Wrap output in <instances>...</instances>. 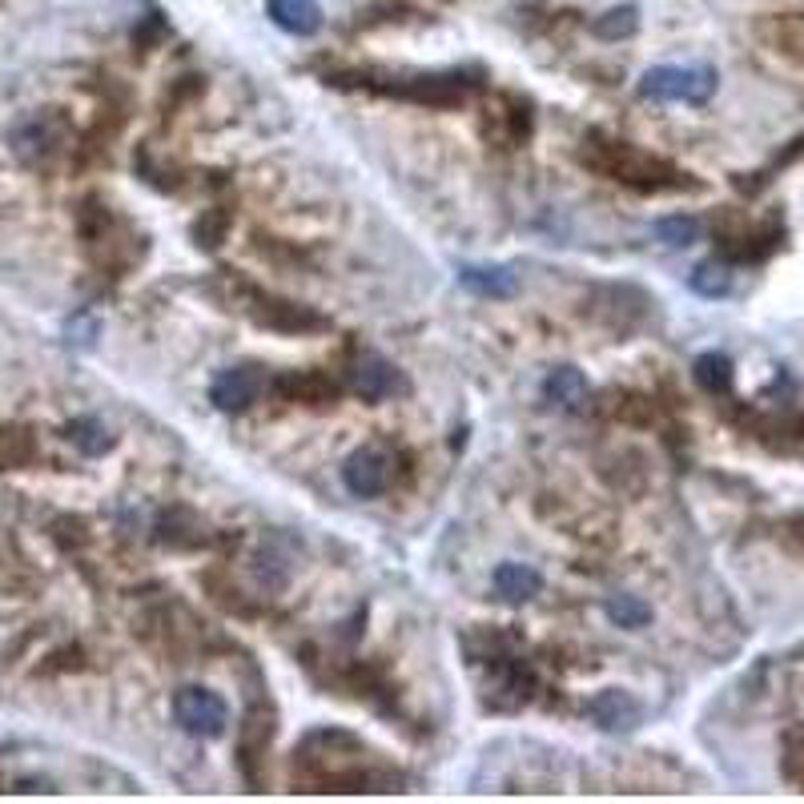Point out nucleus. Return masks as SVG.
I'll list each match as a JSON object with an SVG mask.
<instances>
[{"label":"nucleus","mask_w":804,"mask_h":804,"mask_svg":"<svg viewBox=\"0 0 804 804\" xmlns=\"http://www.w3.org/2000/svg\"><path fill=\"white\" fill-rule=\"evenodd\" d=\"M350 391L362 395L367 403H383V398L403 391V374L395 370V362H386L379 355H362L350 367Z\"/></svg>","instance_id":"nucleus-6"},{"label":"nucleus","mask_w":804,"mask_h":804,"mask_svg":"<svg viewBox=\"0 0 804 804\" xmlns=\"http://www.w3.org/2000/svg\"><path fill=\"white\" fill-rule=\"evenodd\" d=\"M696 383L708 391V395H725L728 386H732V362H728V355H700L696 358Z\"/></svg>","instance_id":"nucleus-14"},{"label":"nucleus","mask_w":804,"mask_h":804,"mask_svg":"<svg viewBox=\"0 0 804 804\" xmlns=\"http://www.w3.org/2000/svg\"><path fill=\"white\" fill-rule=\"evenodd\" d=\"M69 438H73V447H81L85 455H106V450L113 447V435H109L97 419L73 422V426H69Z\"/></svg>","instance_id":"nucleus-17"},{"label":"nucleus","mask_w":804,"mask_h":804,"mask_svg":"<svg viewBox=\"0 0 804 804\" xmlns=\"http://www.w3.org/2000/svg\"><path fill=\"white\" fill-rule=\"evenodd\" d=\"M28 455H33V443L25 431H0V467H13Z\"/></svg>","instance_id":"nucleus-19"},{"label":"nucleus","mask_w":804,"mask_h":804,"mask_svg":"<svg viewBox=\"0 0 804 804\" xmlns=\"http://www.w3.org/2000/svg\"><path fill=\"white\" fill-rule=\"evenodd\" d=\"M459 282L471 294H483V298H515L519 294V277L507 265H467Z\"/></svg>","instance_id":"nucleus-10"},{"label":"nucleus","mask_w":804,"mask_h":804,"mask_svg":"<svg viewBox=\"0 0 804 804\" xmlns=\"http://www.w3.org/2000/svg\"><path fill=\"white\" fill-rule=\"evenodd\" d=\"M595 170L611 173L616 182L623 185H640V189H659V185H676L672 177L676 173L668 165H659V161L644 158V153H635L628 146H616V141H592V153H587Z\"/></svg>","instance_id":"nucleus-2"},{"label":"nucleus","mask_w":804,"mask_h":804,"mask_svg":"<svg viewBox=\"0 0 804 804\" xmlns=\"http://www.w3.org/2000/svg\"><path fill=\"white\" fill-rule=\"evenodd\" d=\"M688 286L696 294H704V298H725L732 290V274H728L725 262H700L692 270V277H688Z\"/></svg>","instance_id":"nucleus-15"},{"label":"nucleus","mask_w":804,"mask_h":804,"mask_svg":"<svg viewBox=\"0 0 804 804\" xmlns=\"http://www.w3.org/2000/svg\"><path fill=\"white\" fill-rule=\"evenodd\" d=\"M656 238L664 246H676V250H684L692 242L700 238V222L696 218H684V213H668V218H659L656 222Z\"/></svg>","instance_id":"nucleus-16"},{"label":"nucleus","mask_w":804,"mask_h":804,"mask_svg":"<svg viewBox=\"0 0 804 804\" xmlns=\"http://www.w3.org/2000/svg\"><path fill=\"white\" fill-rule=\"evenodd\" d=\"M262 395V370L258 367H225L213 374L210 383V403L225 415H238Z\"/></svg>","instance_id":"nucleus-5"},{"label":"nucleus","mask_w":804,"mask_h":804,"mask_svg":"<svg viewBox=\"0 0 804 804\" xmlns=\"http://www.w3.org/2000/svg\"><path fill=\"white\" fill-rule=\"evenodd\" d=\"M53 149H57L53 146V129H49V125H45L40 117L25 121V125L16 129V153H21L25 161H40L45 153H53Z\"/></svg>","instance_id":"nucleus-13"},{"label":"nucleus","mask_w":804,"mask_h":804,"mask_svg":"<svg viewBox=\"0 0 804 804\" xmlns=\"http://www.w3.org/2000/svg\"><path fill=\"white\" fill-rule=\"evenodd\" d=\"M491 583H495V592H499L503 599H511V604H528V599H535V595L543 592V576L528 564H499L495 567V576H491Z\"/></svg>","instance_id":"nucleus-8"},{"label":"nucleus","mask_w":804,"mask_h":804,"mask_svg":"<svg viewBox=\"0 0 804 804\" xmlns=\"http://www.w3.org/2000/svg\"><path fill=\"white\" fill-rule=\"evenodd\" d=\"M592 720L599 728H607V732H623V728H632L640 720V704L628 692L611 688V692H599L592 700Z\"/></svg>","instance_id":"nucleus-9"},{"label":"nucleus","mask_w":804,"mask_h":804,"mask_svg":"<svg viewBox=\"0 0 804 804\" xmlns=\"http://www.w3.org/2000/svg\"><path fill=\"white\" fill-rule=\"evenodd\" d=\"M265 9H270V21L294 37H314L322 28V9L314 0H265Z\"/></svg>","instance_id":"nucleus-7"},{"label":"nucleus","mask_w":804,"mask_h":804,"mask_svg":"<svg viewBox=\"0 0 804 804\" xmlns=\"http://www.w3.org/2000/svg\"><path fill=\"white\" fill-rule=\"evenodd\" d=\"M587 379H583V370L576 367H555L547 374V383H543V398L552 403V407H567V410H580L587 403Z\"/></svg>","instance_id":"nucleus-11"},{"label":"nucleus","mask_w":804,"mask_h":804,"mask_svg":"<svg viewBox=\"0 0 804 804\" xmlns=\"http://www.w3.org/2000/svg\"><path fill=\"white\" fill-rule=\"evenodd\" d=\"M635 25H640V13H635L632 4H623V9H611L607 16H599V21H595V37L623 40V37H632Z\"/></svg>","instance_id":"nucleus-18"},{"label":"nucleus","mask_w":804,"mask_h":804,"mask_svg":"<svg viewBox=\"0 0 804 804\" xmlns=\"http://www.w3.org/2000/svg\"><path fill=\"white\" fill-rule=\"evenodd\" d=\"M395 479V462L383 447H358L350 459L343 462V483L355 491L358 499H374L383 495Z\"/></svg>","instance_id":"nucleus-4"},{"label":"nucleus","mask_w":804,"mask_h":804,"mask_svg":"<svg viewBox=\"0 0 804 804\" xmlns=\"http://www.w3.org/2000/svg\"><path fill=\"white\" fill-rule=\"evenodd\" d=\"M173 720H177L189 737L213 740L230 728V704H225L218 692H210V688L189 684L173 696Z\"/></svg>","instance_id":"nucleus-3"},{"label":"nucleus","mask_w":804,"mask_h":804,"mask_svg":"<svg viewBox=\"0 0 804 804\" xmlns=\"http://www.w3.org/2000/svg\"><path fill=\"white\" fill-rule=\"evenodd\" d=\"M716 92V69L700 65V69H680V65H659L647 69L640 77V97L647 101H708Z\"/></svg>","instance_id":"nucleus-1"},{"label":"nucleus","mask_w":804,"mask_h":804,"mask_svg":"<svg viewBox=\"0 0 804 804\" xmlns=\"http://www.w3.org/2000/svg\"><path fill=\"white\" fill-rule=\"evenodd\" d=\"M607 616H611L616 628H628V632H632V628H647V623H652V607H647V599H640V595L620 592L607 599Z\"/></svg>","instance_id":"nucleus-12"}]
</instances>
